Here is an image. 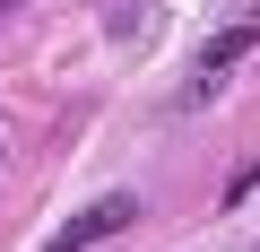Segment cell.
Masks as SVG:
<instances>
[{"instance_id":"obj_1","label":"cell","mask_w":260,"mask_h":252,"mask_svg":"<svg viewBox=\"0 0 260 252\" xmlns=\"http://www.w3.org/2000/svg\"><path fill=\"white\" fill-rule=\"evenodd\" d=\"M243 52H260V0H243V9H225L217 18V35L191 52V78H182V113H200V104H217V87H225V70L243 61Z\"/></svg>"},{"instance_id":"obj_2","label":"cell","mask_w":260,"mask_h":252,"mask_svg":"<svg viewBox=\"0 0 260 252\" xmlns=\"http://www.w3.org/2000/svg\"><path fill=\"white\" fill-rule=\"evenodd\" d=\"M130 226H139V200H130V191H104V200H87L44 252H104L113 235H130Z\"/></svg>"},{"instance_id":"obj_3","label":"cell","mask_w":260,"mask_h":252,"mask_svg":"<svg viewBox=\"0 0 260 252\" xmlns=\"http://www.w3.org/2000/svg\"><path fill=\"white\" fill-rule=\"evenodd\" d=\"M148 26H156V0H121V9H104V35H113V44H148Z\"/></svg>"},{"instance_id":"obj_4","label":"cell","mask_w":260,"mask_h":252,"mask_svg":"<svg viewBox=\"0 0 260 252\" xmlns=\"http://www.w3.org/2000/svg\"><path fill=\"white\" fill-rule=\"evenodd\" d=\"M0 9H18V0H0Z\"/></svg>"}]
</instances>
